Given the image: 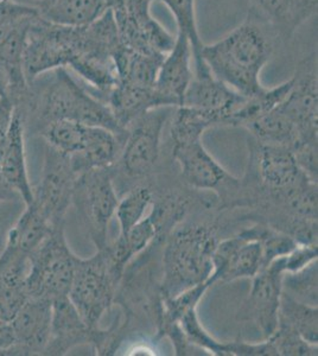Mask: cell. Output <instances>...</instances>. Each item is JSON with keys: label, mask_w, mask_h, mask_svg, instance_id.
<instances>
[{"label": "cell", "mask_w": 318, "mask_h": 356, "mask_svg": "<svg viewBox=\"0 0 318 356\" xmlns=\"http://www.w3.org/2000/svg\"><path fill=\"white\" fill-rule=\"evenodd\" d=\"M15 106L8 97H0V140L8 132L13 120Z\"/></svg>", "instance_id": "cell-39"}, {"label": "cell", "mask_w": 318, "mask_h": 356, "mask_svg": "<svg viewBox=\"0 0 318 356\" xmlns=\"http://www.w3.org/2000/svg\"><path fill=\"white\" fill-rule=\"evenodd\" d=\"M38 86L30 83V93L24 104L15 110L35 134L58 120H72L84 125L112 131L125 142L127 130L122 129L113 115L107 102L94 97L69 74L68 69L50 72Z\"/></svg>", "instance_id": "cell-2"}, {"label": "cell", "mask_w": 318, "mask_h": 356, "mask_svg": "<svg viewBox=\"0 0 318 356\" xmlns=\"http://www.w3.org/2000/svg\"><path fill=\"white\" fill-rule=\"evenodd\" d=\"M218 243L215 228L209 225L175 227L166 236L163 252L161 298H171L209 280Z\"/></svg>", "instance_id": "cell-3"}, {"label": "cell", "mask_w": 318, "mask_h": 356, "mask_svg": "<svg viewBox=\"0 0 318 356\" xmlns=\"http://www.w3.org/2000/svg\"><path fill=\"white\" fill-rule=\"evenodd\" d=\"M278 323L292 329L311 344L318 342V309L283 292Z\"/></svg>", "instance_id": "cell-30"}, {"label": "cell", "mask_w": 318, "mask_h": 356, "mask_svg": "<svg viewBox=\"0 0 318 356\" xmlns=\"http://www.w3.org/2000/svg\"><path fill=\"white\" fill-rule=\"evenodd\" d=\"M291 86L292 79H289L287 81L283 82L282 85L277 87H265L260 93L254 94L251 97H244L242 102L230 115L227 126L247 129L251 124L258 120L259 118L276 108L290 92Z\"/></svg>", "instance_id": "cell-28"}, {"label": "cell", "mask_w": 318, "mask_h": 356, "mask_svg": "<svg viewBox=\"0 0 318 356\" xmlns=\"http://www.w3.org/2000/svg\"><path fill=\"white\" fill-rule=\"evenodd\" d=\"M283 292L303 303L317 307V261L302 271L285 273L283 277Z\"/></svg>", "instance_id": "cell-35"}, {"label": "cell", "mask_w": 318, "mask_h": 356, "mask_svg": "<svg viewBox=\"0 0 318 356\" xmlns=\"http://www.w3.org/2000/svg\"><path fill=\"white\" fill-rule=\"evenodd\" d=\"M153 203V191L149 186L133 188L119 200L114 216L119 223V235H125L146 216V211Z\"/></svg>", "instance_id": "cell-33"}, {"label": "cell", "mask_w": 318, "mask_h": 356, "mask_svg": "<svg viewBox=\"0 0 318 356\" xmlns=\"http://www.w3.org/2000/svg\"><path fill=\"white\" fill-rule=\"evenodd\" d=\"M291 79L290 92L278 107L299 130V142L296 146H317V53L303 57Z\"/></svg>", "instance_id": "cell-12"}, {"label": "cell", "mask_w": 318, "mask_h": 356, "mask_svg": "<svg viewBox=\"0 0 318 356\" xmlns=\"http://www.w3.org/2000/svg\"><path fill=\"white\" fill-rule=\"evenodd\" d=\"M247 130L257 142L267 145L283 146L292 151L299 142V134L294 122L278 106L251 124Z\"/></svg>", "instance_id": "cell-27"}, {"label": "cell", "mask_w": 318, "mask_h": 356, "mask_svg": "<svg viewBox=\"0 0 318 356\" xmlns=\"http://www.w3.org/2000/svg\"><path fill=\"white\" fill-rule=\"evenodd\" d=\"M118 202L111 168L93 169L79 175L73 206L97 250L105 248L109 243V222L116 214Z\"/></svg>", "instance_id": "cell-7"}, {"label": "cell", "mask_w": 318, "mask_h": 356, "mask_svg": "<svg viewBox=\"0 0 318 356\" xmlns=\"http://www.w3.org/2000/svg\"><path fill=\"white\" fill-rule=\"evenodd\" d=\"M173 107L150 111L127 127L121 147V168L129 177H145L152 172L161 156V132Z\"/></svg>", "instance_id": "cell-11"}, {"label": "cell", "mask_w": 318, "mask_h": 356, "mask_svg": "<svg viewBox=\"0 0 318 356\" xmlns=\"http://www.w3.org/2000/svg\"><path fill=\"white\" fill-rule=\"evenodd\" d=\"M154 0H113L111 5L121 44L127 48L169 53L176 37L152 16L151 5Z\"/></svg>", "instance_id": "cell-10"}, {"label": "cell", "mask_w": 318, "mask_h": 356, "mask_svg": "<svg viewBox=\"0 0 318 356\" xmlns=\"http://www.w3.org/2000/svg\"><path fill=\"white\" fill-rule=\"evenodd\" d=\"M170 136L173 145L186 144L202 139V136L214 127V124L206 114L193 110L186 106H180L173 111Z\"/></svg>", "instance_id": "cell-32"}, {"label": "cell", "mask_w": 318, "mask_h": 356, "mask_svg": "<svg viewBox=\"0 0 318 356\" xmlns=\"http://www.w3.org/2000/svg\"><path fill=\"white\" fill-rule=\"evenodd\" d=\"M106 102L119 125L127 130L136 119L150 111L164 107L154 86L129 85L117 82L106 97Z\"/></svg>", "instance_id": "cell-23"}, {"label": "cell", "mask_w": 318, "mask_h": 356, "mask_svg": "<svg viewBox=\"0 0 318 356\" xmlns=\"http://www.w3.org/2000/svg\"><path fill=\"white\" fill-rule=\"evenodd\" d=\"M8 77L4 69L0 65V97H8Z\"/></svg>", "instance_id": "cell-41"}, {"label": "cell", "mask_w": 318, "mask_h": 356, "mask_svg": "<svg viewBox=\"0 0 318 356\" xmlns=\"http://www.w3.org/2000/svg\"><path fill=\"white\" fill-rule=\"evenodd\" d=\"M248 143L251 166L267 194L286 191L305 179H312L299 168L290 149L262 144L253 138Z\"/></svg>", "instance_id": "cell-16"}, {"label": "cell", "mask_w": 318, "mask_h": 356, "mask_svg": "<svg viewBox=\"0 0 318 356\" xmlns=\"http://www.w3.org/2000/svg\"><path fill=\"white\" fill-rule=\"evenodd\" d=\"M173 157L181 168L186 184L198 191H216L223 200L230 196V191H238L241 184L206 150L202 139L173 145Z\"/></svg>", "instance_id": "cell-15"}, {"label": "cell", "mask_w": 318, "mask_h": 356, "mask_svg": "<svg viewBox=\"0 0 318 356\" xmlns=\"http://www.w3.org/2000/svg\"><path fill=\"white\" fill-rule=\"evenodd\" d=\"M175 17L177 23L178 33H182L188 38L191 51H193V75L195 76H205L210 74V70L202 58V42L200 31H198V19H196V8L195 0H158Z\"/></svg>", "instance_id": "cell-29"}, {"label": "cell", "mask_w": 318, "mask_h": 356, "mask_svg": "<svg viewBox=\"0 0 318 356\" xmlns=\"http://www.w3.org/2000/svg\"><path fill=\"white\" fill-rule=\"evenodd\" d=\"M251 8L273 26L280 41H290L301 25L317 13L318 0H250Z\"/></svg>", "instance_id": "cell-22"}, {"label": "cell", "mask_w": 318, "mask_h": 356, "mask_svg": "<svg viewBox=\"0 0 318 356\" xmlns=\"http://www.w3.org/2000/svg\"><path fill=\"white\" fill-rule=\"evenodd\" d=\"M53 303L29 298L13 320L8 321L13 332V356L45 355L50 337Z\"/></svg>", "instance_id": "cell-17"}, {"label": "cell", "mask_w": 318, "mask_h": 356, "mask_svg": "<svg viewBox=\"0 0 318 356\" xmlns=\"http://www.w3.org/2000/svg\"><path fill=\"white\" fill-rule=\"evenodd\" d=\"M77 255L70 250L65 225H57L29 258L26 288L30 298L49 300L68 297Z\"/></svg>", "instance_id": "cell-5"}, {"label": "cell", "mask_w": 318, "mask_h": 356, "mask_svg": "<svg viewBox=\"0 0 318 356\" xmlns=\"http://www.w3.org/2000/svg\"><path fill=\"white\" fill-rule=\"evenodd\" d=\"M120 282L106 248L86 259L77 257L68 297L90 328H99L102 316L112 308Z\"/></svg>", "instance_id": "cell-6"}, {"label": "cell", "mask_w": 318, "mask_h": 356, "mask_svg": "<svg viewBox=\"0 0 318 356\" xmlns=\"http://www.w3.org/2000/svg\"><path fill=\"white\" fill-rule=\"evenodd\" d=\"M51 225L45 219L33 202L25 206V211L13 225L8 236L4 250L30 257L37 247L43 243Z\"/></svg>", "instance_id": "cell-26"}, {"label": "cell", "mask_w": 318, "mask_h": 356, "mask_svg": "<svg viewBox=\"0 0 318 356\" xmlns=\"http://www.w3.org/2000/svg\"><path fill=\"white\" fill-rule=\"evenodd\" d=\"M26 255L3 250L0 254V322L13 320L28 302Z\"/></svg>", "instance_id": "cell-21"}, {"label": "cell", "mask_w": 318, "mask_h": 356, "mask_svg": "<svg viewBox=\"0 0 318 356\" xmlns=\"http://www.w3.org/2000/svg\"><path fill=\"white\" fill-rule=\"evenodd\" d=\"M77 177L68 154L45 146L42 175L33 188V203L51 227L65 225V214L73 206Z\"/></svg>", "instance_id": "cell-9"}, {"label": "cell", "mask_w": 318, "mask_h": 356, "mask_svg": "<svg viewBox=\"0 0 318 356\" xmlns=\"http://www.w3.org/2000/svg\"><path fill=\"white\" fill-rule=\"evenodd\" d=\"M24 138L23 118L15 110L8 132L0 140V177L26 206L33 202V186L29 178Z\"/></svg>", "instance_id": "cell-19"}, {"label": "cell", "mask_w": 318, "mask_h": 356, "mask_svg": "<svg viewBox=\"0 0 318 356\" xmlns=\"http://www.w3.org/2000/svg\"><path fill=\"white\" fill-rule=\"evenodd\" d=\"M280 38L264 17L250 8L245 21L213 44H205L202 58L218 81L251 97L265 88L260 82Z\"/></svg>", "instance_id": "cell-1"}, {"label": "cell", "mask_w": 318, "mask_h": 356, "mask_svg": "<svg viewBox=\"0 0 318 356\" xmlns=\"http://www.w3.org/2000/svg\"><path fill=\"white\" fill-rule=\"evenodd\" d=\"M19 195L13 191L6 183L0 177V202H11V201H19Z\"/></svg>", "instance_id": "cell-40"}, {"label": "cell", "mask_w": 318, "mask_h": 356, "mask_svg": "<svg viewBox=\"0 0 318 356\" xmlns=\"http://www.w3.org/2000/svg\"><path fill=\"white\" fill-rule=\"evenodd\" d=\"M273 347L276 356L317 355V344L306 342L302 336L284 324L278 323L276 332L267 337Z\"/></svg>", "instance_id": "cell-36"}, {"label": "cell", "mask_w": 318, "mask_h": 356, "mask_svg": "<svg viewBox=\"0 0 318 356\" xmlns=\"http://www.w3.org/2000/svg\"><path fill=\"white\" fill-rule=\"evenodd\" d=\"M113 0H38L40 16L56 24L81 26L97 19L111 8Z\"/></svg>", "instance_id": "cell-25"}, {"label": "cell", "mask_w": 318, "mask_h": 356, "mask_svg": "<svg viewBox=\"0 0 318 356\" xmlns=\"http://www.w3.org/2000/svg\"><path fill=\"white\" fill-rule=\"evenodd\" d=\"M284 275L280 258L260 270L252 278L253 283L250 295L237 315L239 321L252 322L260 330L264 339L270 337L278 327Z\"/></svg>", "instance_id": "cell-14"}, {"label": "cell", "mask_w": 318, "mask_h": 356, "mask_svg": "<svg viewBox=\"0 0 318 356\" xmlns=\"http://www.w3.org/2000/svg\"><path fill=\"white\" fill-rule=\"evenodd\" d=\"M180 328L186 336V341L193 347L203 349L208 354L218 356H230L228 342H220L207 332L198 318V308H191L182 316L178 322Z\"/></svg>", "instance_id": "cell-34"}, {"label": "cell", "mask_w": 318, "mask_h": 356, "mask_svg": "<svg viewBox=\"0 0 318 356\" xmlns=\"http://www.w3.org/2000/svg\"><path fill=\"white\" fill-rule=\"evenodd\" d=\"M88 53L87 25L70 26L40 16L30 25L24 50V73L29 83L58 68H72Z\"/></svg>", "instance_id": "cell-4"}, {"label": "cell", "mask_w": 318, "mask_h": 356, "mask_svg": "<svg viewBox=\"0 0 318 356\" xmlns=\"http://www.w3.org/2000/svg\"><path fill=\"white\" fill-rule=\"evenodd\" d=\"M119 332L120 327L118 321L107 330L90 328L82 320L69 297H63L53 302L50 337L45 355H67L72 349L88 344L99 355H109L117 348Z\"/></svg>", "instance_id": "cell-8"}, {"label": "cell", "mask_w": 318, "mask_h": 356, "mask_svg": "<svg viewBox=\"0 0 318 356\" xmlns=\"http://www.w3.org/2000/svg\"><path fill=\"white\" fill-rule=\"evenodd\" d=\"M191 60L193 51L188 38L177 33L173 49L161 62L154 82V89L164 107L176 108L183 104L186 89L193 77Z\"/></svg>", "instance_id": "cell-20"}, {"label": "cell", "mask_w": 318, "mask_h": 356, "mask_svg": "<svg viewBox=\"0 0 318 356\" xmlns=\"http://www.w3.org/2000/svg\"><path fill=\"white\" fill-rule=\"evenodd\" d=\"M40 16V11L35 4H20L15 0H0V29L28 24Z\"/></svg>", "instance_id": "cell-37"}, {"label": "cell", "mask_w": 318, "mask_h": 356, "mask_svg": "<svg viewBox=\"0 0 318 356\" xmlns=\"http://www.w3.org/2000/svg\"><path fill=\"white\" fill-rule=\"evenodd\" d=\"M245 95L218 81L212 73L195 76L186 89L182 106L206 114L215 126H227L230 117Z\"/></svg>", "instance_id": "cell-18"}, {"label": "cell", "mask_w": 318, "mask_h": 356, "mask_svg": "<svg viewBox=\"0 0 318 356\" xmlns=\"http://www.w3.org/2000/svg\"><path fill=\"white\" fill-rule=\"evenodd\" d=\"M317 243H299L294 250L280 258L284 273H294L317 261Z\"/></svg>", "instance_id": "cell-38"}, {"label": "cell", "mask_w": 318, "mask_h": 356, "mask_svg": "<svg viewBox=\"0 0 318 356\" xmlns=\"http://www.w3.org/2000/svg\"><path fill=\"white\" fill-rule=\"evenodd\" d=\"M88 126L72 120L50 122L40 131L45 144L62 154L73 156L82 149Z\"/></svg>", "instance_id": "cell-31"}, {"label": "cell", "mask_w": 318, "mask_h": 356, "mask_svg": "<svg viewBox=\"0 0 318 356\" xmlns=\"http://www.w3.org/2000/svg\"><path fill=\"white\" fill-rule=\"evenodd\" d=\"M122 144L124 140L112 131L88 126L82 149L69 157L77 175L93 169L112 168L119 159Z\"/></svg>", "instance_id": "cell-24"}, {"label": "cell", "mask_w": 318, "mask_h": 356, "mask_svg": "<svg viewBox=\"0 0 318 356\" xmlns=\"http://www.w3.org/2000/svg\"><path fill=\"white\" fill-rule=\"evenodd\" d=\"M262 225L257 223L218 241L213 254V273L209 277L214 284L252 280L262 270V247L259 241Z\"/></svg>", "instance_id": "cell-13"}]
</instances>
